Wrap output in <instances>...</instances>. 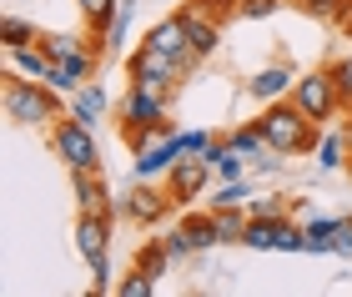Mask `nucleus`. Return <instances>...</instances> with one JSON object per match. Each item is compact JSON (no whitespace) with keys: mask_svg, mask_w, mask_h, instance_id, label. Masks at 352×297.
<instances>
[{"mask_svg":"<svg viewBox=\"0 0 352 297\" xmlns=\"http://www.w3.org/2000/svg\"><path fill=\"white\" fill-rule=\"evenodd\" d=\"M136 6H141V0H121V10H116V21H111V30H106V51L111 56H116L121 51V45H126V30H131V21H136Z\"/></svg>","mask_w":352,"mask_h":297,"instance_id":"b1692460","label":"nucleus"},{"mask_svg":"<svg viewBox=\"0 0 352 297\" xmlns=\"http://www.w3.org/2000/svg\"><path fill=\"white\" fill-rule=\"evenodd\" d=\"M212 171H217V166H206L197 151H186V156H176V162H171V171H166L162 182H166V192H171L176 207H191V201L201 197V186H206Z\"/></svg>","mask_w":352,"mask_h":297,"instance_id":"1a4fd4ad","label":"nucleus"},{"mask_svg":"<svg viewBox=\"0 0 352 297\" xmlns=\"http://www.w3.org/2000/svg\"><path fill=\"white\" fill-rule=\"evenodd\" d=\"M10 66L21 71V76H30V81H51V71H56V56L45 51L41 41H30V45H21V51H10Z\"/></svg>","mask_w":352,"mask_h":297,"instance_id":"f3484780","label":"nucleus"},{"mask_svg":"<svg viewBox=\"0 0 352 297\" xmlns=\"http://www.w3.org/2000/svg\"><path fill=\"white\" fill-rule=\"evenodd\" d=\"M242 247H257V252H307V227H297L292 217H252L247 212Z\"/></svg>","mask_w":352,"mask_h":297,"instance_id":"6e6552de","label":"nucleus"},{"mask_svg":"<svg viewBox=\"0 0 352 297\" xmlns=\"http://www.w3.org/2000/svg\"><path fill=\"white\" fill-rule=\"evenodd\" d=\"M30 41H41V30L30 21H21V15H6V21H0V45H6V51H21Z\"/></svg>","mask_w":352,"mask_h":297,"instance_id":"4be33fe9","label":"nucleus"},{"mask_svg":"<svg viewBox=\"0 0 352 297\" xmlns=\"http://www.w3.org/2000/svg\"><path fill=\"white\" fill-rule=\"evenodd\" d=\"M247 201H252V186L242 177V182H221V192L212 197V207H247Z\"/></svg>","mask_w":352,"mask_h":297,"instance_id":"c756f323","label":"nucleus"},{"mask_svg":"<svg viewBox=\"0 0 352 297\" xmlns=\"http://www.w3.org/2000/svg\"><path fill=\"white\" fill-rule=\"evenodd\" d=\"M166 96H156V91H146V86H131L121 96V106H116V126H121V136H126V146L131 151H146V146H156L162 136H176L182 126L166 116Z\"/></svg>","mask_w":352,"mask_h":297,"instance_id":"f257e3e1","label":"nucleus"},{"mask_svg":"<svg viewBox=\"0 0 352 297\" xmlns=\"http://www.w3.org/2000/svg\"><path fill=\"white\" fill-rule=\"evenodd\" d=\"M338 227H342V217H312L307 222V252H332V237H338Z\"/></svg>","mask_w":352,"mask_h":297,"instance_id":"5701e85b","label":"nucleus"},{"mask_svg":"<svg viewBox=\"0 0 352 297\" xmlns=\"http://www.w3.org/2000/svg\"><path fill=\"white\" fill-rule=\"evenodd\" d=\"M182 10L201 15V21H212V25H227L232 15H236V0H186Z\"/></svg>","mask_w":352,"mask_h":297,"instance_id":"bb28decb","label":"nucleus"},{"mask_svg":"<svg viewBox=\"0 0 352 297\" xmlns=\"http://www.w3.org/2000/svg\"><path fill=\"white\" fill-rule=\"evenodd\" d=\"M332 81H338V91H342V106L352 111V56H338V60H332Z\"/></svg>","mask_w":352,"mask_h":297,"instance_id":"473e14b6","label":"nucleus"},{"mask_svg":"<svg viewBox=\"0 0 352 297\" xmlns=\"http://www.w3.org/2000/svg\"><path fill=\"white\" fill-rule=\"evenodd\" d=\"M247 212H252V217H287V201H282L277 192H267V197H252Z\"/></svg>","mask_w":352,"mask_h":297,"instance_id":"72a5a7b5","label":"nucleus"},{"mask_svg":"<svg viewBox=\"0 0 352 297\" xmlns=\"http://www.w3.org/2000/svg\"><path fill=\"white\" fill-rule=\"evenodd\" d=\"M182 142H186V151H197V156H201L206 146L217 142V136H212V131H182Z\"/></svg>","mask_w":352,"mask_h":297,"instance_id":"e433bc0d","label":"nucleus"},{"mask_svg":"<svg viewBox=\"0 0 352 297\" xmlns=\"http://www.w3.org/2000/svg\"><path fill=\"white\" fill-rule=\"evenodd\" d=\"M106 106H111V101H106V86H101V81H86V86L71 91V116L86 121V126H96V121L106 116Z\"/></svg>","mask_w":352,"mask_h":297,"instance_id":"dca6fc26","label":"nucleus"},{"mask_svg":"<svg viewBox=\"0 0 352 297\" xmlns=\"http://www.w3.org/2000/svg\"><path fill=\"white\" fill-rule=\"evenodd\" d=\"M297 10H307V15H317V21H332V10L342 6V0H292Z\"/></svg>","mask_w":352,"mask_h":297,"instance_id":"f704fd0d","label":"nucleus"},{"mask_svg":"<svg viewBox=\"0 0 352 297\" xmlns=\"http://www.w3.org/2000/svg\"><path fill=\"white\" fill-rule=\"evenodd\" d=\"M232 136V146L236 151H242L247 156V162H252V156H262V151H272L267 146V136H262V126H257V121H252V126H236V131H227Z\"/></svg>","mask_w":352,"mask_h":297,"instance_id":"cd10ccee","label":"nucleus"},{"mask_svg":"<svg viewBox=\"0 0 352 297\" xmlns=\"http://www.w3.org/2000/svg\"><path fill=\"white\" fill-rule=\"evenodd\" d=\"M91 287H96V292H111V287H116V283H111V257L91 267Z\"/></svg>","mask_w":352,"mask_h":297,"instance_id":"c9c22d12","label":"nucleus"},{"mask_svg":"<svg viewBox=\"0 0 352 297\" xmlns=\"http://www.w3.org/2000/svg\"><path fill=\"white\" fill-rule=\"evenodd\" d=\"M347 116H352V111H347Z\"/></svg>","mask_w":352,"mask_h":297,"instance_id":"58836bf2","label":"nucleus"},{"mask_svg":"<svg viewBox=\"0 0 352 297\" xmlns=\"http://www.w3.org/2000/svg\"><path fill=\"white\" fill-rule=\"evenodd\" d=\"M176 207L171 192H166V182H131L126 192H116V217H126V222H136V227H156L162 217Z\"/></svg>","mask_w":352,"mask_h":297,"instance_id":"0eeeda50","label":"nucleus"},{"mask_svg":"<svg viewBox=\"0 0 352 297\" xmlns=\"http://www.w3.org/2000/svg\"><path fill=\"white\" fill-rule=\"evenodd\" d=\"M71 192H76V212H86V217H116V192L106 186L101 171H71Z\"/></svg>","mask_w":352,"mask_h":297,"instance_id":"9b49d317","label":"nucleus"},{"mask_svg":"<svg viewBox=\"0 0 352 297\" xmlns=\"http://www.w3.org/2000/svg\"><path fill=\"white\" fill-rule=\"evenodd\" d=\"M292 86H297V71L287 66V60H277V66H267L257 76H247V96L252 101H282V96H292Z\"/></svg>","mask_w":352,"mask_h":297,"instance_id":"4468645a","label":"nucleus"},{"mask_svg":"<svg viewBox=\"0 0 352 297\" xmlns=\"http://www.w3.org/2000/svg\"><path fill=\"white\" fill-rule=\"evenodd\" d=\"M212 217H217L221 242H242V232H247V207H212Z\"/></svg>","mask_w":352,"mask_h":297,"instance_id":"393cba45","label":"nucleus"},{"mask_svg":"<svg viewBox=\"0 0 352 297\" xmlns=\"http://www.w3.org/2000/svg\"><path fill=\"white\" fill-rule=\"evenodd\" d=\"M76 10H81L91 36H106L111 21H116V10H121V0H76Z\"/></svg>","mask_w":352,"mask_h":297,"instance_id":"aec40b11","label":"nucleus"},{"mask_svg":"<svg viewBox=\"0 0 352 297\" xmlns=\"http://www.w3.org/2000/svg\"><path fill=\"white\" fill-rule=\"evenodd\" d=\"M257 126L267 136V146L282 151V156H307V151H317V142H322V136H317V121L302 116L297 106H292V96L267 101L262 116H257Z\"/></svg>","mask_w":352,"mask_h":297,"instance_id":"7ed1b4c3","label":"nucleus"},{"mask_svg":"<svg viewBox=\"0 0 352 297\" xmlns=\"http://www.w3.org/2000/svg\"><path fill=\"white\" fill-rule=\"evenodd\" d=\"M292 106H297L302 116H312L317 126H322V121L347 116L342 91H338V81H332V66H317V71H307V76H297V86H292Z\"/></svg>","mask_w":352,"mask_h":297,"instance_id":"39448f33","label":"nucleus"},{"mask_svg":"<svg viewBox=\"0 0 352 297\" xmlns=\"http://www.w3.org/2000/svg\"><path fill=\"white\" fill-rule=\"evenodd\" d=\"M51 146L71 171H101V146H96V126L76 121L71 111L51 121Z\"/></svg>","mask_w":352,"mask_h":297,"instance_id":"423d86ee","label":"nucleus"},{"mask_svg":"<svg viewBox=\"0 0 352 297\" xmlns=\"http://www.w3.org/2000/svg\"><path fill=\"white\" fill-rule=\"evenodd\" d=\"M342 30H347V36H352V21H347V25H342Z\"/></svg>","mask_w":352,"mask_h":297,"instance_id":"4c0bfd02","label":"nucleus"},{"mask_svg":"<svg viewBox=\"0 0 352 297\" xmlns=\"http://www.w3.org/2000/svg\"><path fill=\"white\" fill-rule=\"evenodd\" d=\"M146 41L156 45V51H166V56L182 60V71H186V76H197V71H201V56L191 51V36H186V21H182V15H166V21H156V25L146 30Z\"/></svg>","mask_w":352,"mask_h":297,"instance_id":"9d476101","label":"nucleus"},{"mask_svg":"<svg viewBox=\"0 0 352 297\" xmlns=\"http://www.w3.org/2000/svg\"><path fill=\"white\" fill-rule=\"evenodd\" d=\"M176 15H182V21H186L191 51H197V56L206 60V56L217 51V41H221V30H227V25H212V21H201V15H191V10H176Z\"/></svg>","mask_w":352,"mask_h":297,"instance_id":"a211bd4d","label":"nucleus"},{"mask_svg":"<svg viewBox=\"0 0 352 297\" xmlns=\"http://www.w3.org/2000/svg\"><path fill=\"white\" fill-rule=\"evenodd\" d=\"M287 0H236V15L242 21H267V15H277Z\"/></svg>","mask_w":352,"mask_h":297,"instance_id":"2f4dec72","label":"nucleus"},{"mask_svg":"<svg viewBox=\"0 0 352 297\" xmlns=\"http://www.w3.org/2000/svg\"><path fill=\"white\" fill-rule=\"evenodd\" d=\"M111 227H116V217H86L76 212V252L86 257V267L111 257Z\"/></svg>","mask_w":352,"mask_h":297,"instance_id":"f8f14e48","label":"nucleus"},{"mask_svg":"<svg viewBox=\"0 0 352 297\" xmlns=\"http://www.w3.org/2000/svg\"><path fill=\"white\" fill-rule=\"evenodd\" d=\"M162 242H166V252H171V262H197V257H201V252H197V242H191V237H186L182 227H176V232H166Z\"/></svg>","mask_w":352,"mask_h":297,"instance_id":"7c9ffc66","label":"nucleus"},{"mask_svg":"<svg viewBox=\"0 0 352 297\" xmlns=\"http://www.w3.org/2000/svg\"><path fill=\"white\" fill-rule=\"evenodd\" d=\"M0 101H6V116L15 121V126H51L56 116L71 111V101H60L56 86L30 81V76H21V71L6 76V86H0Z\"/></svg>","mask_w":352,"mask_h":297,"instance_id":"f03ea898","label":"nucleus"},{"mask_svg":"<svg viewBox=\"0 0 352 297\" xmlns=\"http://www.w3.org/2000/svg\"><path fill=\"white\" fill-rule=\"evenodd\" d=\"M116 297H156V277L131 267L126 277H116Z\"/></svg>","mask_w":352,"mask_h":297,"instance_id":"c85d7f7f","label":"nucleus"},{"mask_svg":"<svg viewBox=\"0 0 352 297\" xmlns=\"http://www.w3.org/2000/svg\"><path fill=\"white\" fill-rule=\"evenodd\" d=\"M96 66H101V56H66V60H56V71H51V81L45 86H56L60 96H71L76 86H86V81H96Z\"/></svg>","mask_w":352,"mask_h":297,"instance_id":"2eb2a0df","label":"nucleus"},{"mask_svg":"<svg viewBox=\"0 0 352 297\" xmlns=\"http://www.w3.org/2000/svg\"><path fill=\"white\" fill-rule=\"evenodd\" d=\"M182 232L191 242H197V252H212V247L221 242V232H217V217H212V207L206 212H186L182 217Z\"/></svg>","mask_w":352,"mask_h":297,"instance_id":"6ab92c4d","label":"nucleus"},{"mask_svg":"<svg viewBox=\"0 0 352 297\" xmlns=\"http://www.w3.org/2000/svg\"><path fill=\"white\" fill-rule=\"evenodd\" d=\"M338 166H347V142L338 131H327L322 142H317V171H338Z\"/></svg>","mask_w":352,"mask_h":297,"instance_id":"a878e982","label":"nucleus"},{"mask_svg":"<svg viewBox=\"0 0 352 297\" xmlns=\"http://www.w3.org/2000/svg\"><path fill=\"white\" fill-rule=\"evenodd\" d=\"M126 76H131V86H146V91H156V96H176L191 76L182 71V60L176 56H166V51H156L151 41H141L131 56H126Z\"/></svg>","mask_w":352,"mask_h":297,"instance_id":"20e7f679","label":"nucleus"},{"mask_svg":"<svg viewBox=\"0 0 352 297\" xmlns=\"http://www.w3.org/2000/svg\"><path fill=\"white\" fill-rule=\"evenodd\" d=\"M176 156H186L182 131H176V136H162V142H156V146H146V151H136L131 177H141V182H156V177H166V171H171V162H176Z\"/></svg>","mask_w":352,"mask_h":297,"instance_id":"ddd939ff","label":"nucleus"},{"mask_svg":"<svg viewBox=\"0 0 352 297\" xmlns=\"http://www.w3.org/2000/svg\"><path fill=\"white\" fill-rule=\"evenodd\" d=\"M131 267H141V272H151V277H162V272L171 267V252H166V242H162V237L141 242V247H136V262H131Z\"/></svg>","mask_w":352,"mask_h":297,"instance_id":"412c9836","label":"nucleus"}]
</instances>
